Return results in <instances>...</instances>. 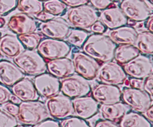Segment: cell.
Masks as SVG:
<instances>
[{
	"label": "cell",
	"mask_w": 153,
	"mask_h": 127,
	"mask_svg": "<svg viewBox=\"0 0 153 127\" xmlns=\"http://www.w3.org/2000/svg\"><path fill=\"white\" fill-rule=\"evenodd\" d=\"M88 37V33L82 29L70 30L67 35V41L76 47H82Z\"/></svg>",
	"instance_id": "obj_31"
},
{
	"label": "cell",
	"mask_w": 153,
	"mask_h": 127,
	"mask_svg": "<svg viewBox=\"0 0 153 127\" xmlns=\"http://www.w3.org/2000/svg\"><path fill=\"white\" fill-rule=\"evenodd\" d=\"M61 127H88L89 124L82 118L79 117H68L60 123Z\"/></svg>",
	"instance_id": "obj_32"
},
{
	"label": "cell",
	"mask_w": 153,
	"mask_h": 127,
	"mask_svg": "<svg viewBox=\"0 0 153 127\" xmlns=\"http://www.w3.org/2000/svg\"><path fill=\"white\" fill-rule=\"evenodd\" d=\"M98 19L96 9L88 4L71 7L67 12L68 23L79 29H89Z\"/></svg>",
	"instance_id": "obj_4"
},
{
	"label": "cell",
	"mask_w": 153,
	"mask_h": 127,
	"mask_svg": "<svg viewBox=\"0 0 153 127\" xmlns=\"http://www.w3.org/2000/svg\"><path fill=\"white\" fill-rule=\"evenodd\" d=\"M137 31L132 26L122 25L111 29L108 37L116 45H134L137 38Z\"/></svg>",
	"instance_id": "obj_23"
},
{
	"label": "cell",
	"mask_w": 153,
	"mask_h": 127,
	"mask_svg": "<svg viewBox=\"0 0 153 127\" xmlns=\"http://www.w3.org/2000/svg\"><path fill=\"white\" fill-rule=\"evenodd\" d=\"M37 49L44 59L50 61L67 57L71 51V46L62 40L46 38L40 40Z\"/></svg>",
	"instance_id": "obj_6"
},
{
	"label": "cell",
	"mask_w": 153,
	"mask_h": 127,
	"mask_svg": "<svg viewBox=\"0 0 153 127\" xmlns=\"http://www.w3.org/2000/svg\"><path fill=\"white\" fill-rule=\"evenodd\" d=\"M144 115L145 117L149 121L151 124H152L153 122V108H152V105L144 112Z\"/></svg>",
	"instance_id": "obj_45"
},
{
	"label": "cell",
	"mask_w": 153,
	"mask_h": 127,
	"mask_svg": "<svg viewBox=\"0 0 153 127\" xmlns=\"http://www.w3.org/2000/svg\"><path fill=\"white\" fill-rule=\"evenodd\" d=\"M0 37H1V33H0Z\"/></svg>",
	"instance_id": "obj_54"
},
{
	"label": "cell",
	"mask_w": 153,
	"mask_h": 127,
	"mask_svg": "<svg viewBox=\"0 0 153 127\" xmlns=\"http://www.w3.org/2000/svg\"><path fill=\"white\" fill-rule=\"evenodd\" d=\"M121 127H152L149 121L140 113L128 111L119 122Z\"/></svg>",
	"instance_id": "obj_26"
},
{
	"label": "cell",
	"mask_w": 153,
	"mask_h": 127,
	"mask_svg": "<svg viewBox=\"0 0 153 127\" xmlns=\"http://www.w3.org/2000/svg\"><path fill=\"white\" fill-rule=\"evenodd\" d=\"M95 127H118L119 124L109 120H100L94 124Z\"/></svg>",
	"instance_id": "obj_40"
},
{
	"label": "cell",
	"mask_w": 153,
	"mask_h": 127,
	"mask_svg": "<svg viewBox=\"0 0 153 127\" xmlns=\"http://www.w3.org/2000/svg\"><path fill=\"white\" fill-rule=\"evenodd\" d=\"M33 83L39 95L43 98L52 97L61 91V81L59 79L50 73H46V72L36 76Z\"/></svg>",
	"instance_id": "obj_12"
},
{
	"label": "cell",
	"mask_w": 153,
	"mask_h": 127,
	"mask_svg": "<svg viewBox=\"0 0 153 127\" xmlns=\"http://www.w3.org/2000/svg\"><path fill=\"white\" fill-rule=\"evenodd\" d=\"M97 76L102 83L114 85H123L127 79V74L123 67L112 61L105 62L100 66Z\"/></svg>",
	"instance_id": "obj_10"
},
{
	"label": "cell",
	"mask_w": 153,
	"mask_h": 127,
	"mask_svg": "<svg viewBox=\"0 0 153 127\" xmlns=\"http://www.w3.org/2000/svg\"><path fill=\"white\" fill-rule=\"evenodd\" d=\"M120 88L117 85L102 83L92 89L93 98L101 105H111L120 102Z\"/></svg>",
	"instance_id": "obj_14"
},
{
	"label": "cell",
	"mask_w": 153,
	"mask_h": 127,
	"mask_svg": "<svg viewBox=\"0 0 153 127\" xmlns=\"http://www.w3.org/2000/svg\"><path fill=\"white\" fill-rule=\"evenodd\" d=\"M100 109L102 117L104 119L115 123L120 122L123 117L130 110L125 103L120 102L111 105H102Z\"/></svg>",
	"instance_id": "obj_24"
},
{
	"label": "cell",
	"mask_w": 153,
	"mask_h": 127,
	"mask_svg": "<svg viewBox=\"0 0 153 127\" xmlns=\"http://www.w3.org/2000/svg\"><path fill=\"white\" fill-rule=\"evenodd\" d=\"M73 65L75 72L85 79L94 80L97 77L100 65L98 61L85 52H76L73 54Z\"/></svg>",
	"instance_id": "obj_8"
},
{
	"label": "cell",
	"mask_w": 153,
	"mask_h": 127,
	"mask_svg": "<svg viewBox=\"0 0 153 127\" xmlns=\"http://www.w3.org/2000/svg\"><path fill=\"white\" fill-rule=\"evenodd\" d=\"M129 81V87L137 89H143V79H136V78H131L128 79Z\"/></svg>",
	"instance_id": "obj_44"
},
{
	"label": "cell",
	"mask_w": 153,
	"mask_h": 127,
	"mask_svg": "<svg viewBox=\"0 0 153 127\" xmlns=\"http://www.w3.org/2000/svg\"><path fill=\"white\" fill-rule=\"evenodd\" d=\"M123 84L126 87H129V81H128V79H126Z\"/></svg>",
	"instance_id": "obj_51"
},
{
	"label": "cell",
	"mask_w": 153,
	"mask_h": 127,
	"mask_svg": "<svg viewBox=\"0 0 153 127\" xmlns=\"http://www.w3.org/2000/svg\"><path fill=\"white\" fill-rule=\"evenodd\" d=\"M17 4V0H0V16L13 10Z\"/></svg>",
	"instance_id": "obj_34"
},
{
	"label": "cell",
	"mask_w": 153,
	"mask_h": 127,
	"mask_svg": "<svg viewBox=\"0 0 153 127\" xmlns=\"http://www.w3.org/2000/svg\"><path fill=\"white\" fill-rule=\"evenodd\" d=\"M121 99L129 108L140 114L152 105V97L143 89L126 87L121 93Z\"/></svg>",
	"instance_id": "obj_5"
},
{
	"label": "cell",
	"mask_w": 153,
	"mask_h": 127,
	"mask_svg": "<svg viewBox=\"0 0 153 127\" xmlns=\"http://www.w3.org/2000/svg\"><path fill=\"white\" fill-rule=\"evenodd\" d=\"M123 70L130 77L143 79L153 73L152 60L146 55L139 54L124 64Z\"/></svg>",
	"instance_id": "obj_11"
},
{
	"label": "cell",
	"mask_w": 153,
	"mask_h": 127,
	"mask_svg": "<svg viewBox=\"0 0 153 127\" xmlns=\"http://www.w3.org/2000/svg\"><path fill=\"white\" fill-rule=\"evenodd\" d=\"M134 27H136L137 28L140 29V28H143L144 27V23L143 22H137L134 24Z\"/></svg>",
	"instance_id": "obj_49"
},
{
	"label": "cell",
	"mask_w": 153,
	"mask_h": 127,
	"mask_svg": "<svg viewBox=\"0 0 153 127\" xmlns=\"http://www.w3.org/2000/svg\"><path fill=\"white\" fill-rule=\"evenodd\" d=\"M62 2L67 5V7H76V6L82 5V4H88L89 0H61Z\"/></svg>",
	"instance_id": "obj_41"
},
{
	"label": "cell",
	"mask_w": 153,
	"mask_h": 127,
	"mask_svg": "<svg viewBox=\"0 0 153 127\" xmlns=\"http://www.w3.org/2000/svg\"><path fill=\"white\" fill-rule=\"evenodd\" d=\"M18 10L22 13L34 16L43 10V1L40 0H17Z\"/></svg>",
	"instance_id": "obj_28"
},
{
	"label": "cell",
	"mask_w": 153,
	"mask_h": 127,
	"mask_svg": "<svg viewBox=\"0 0 153 127\" xmlns=\"http://www.w3.org/2000/svg\"><path fill=\"white\" fill-rule=\"evenodd\" d=\"M12 93L21 101H31L39 99L34 83L28 78H22L12 86Z\"/></svg>",
	"instance_id": "obj_21"
},
{
	"label": "cell",
	"mask_w": 153,
	"mask_h": 127,
	"mask_svg": "<svg viewBox=\"0 0 153 127\" xmlns=\"http://www.w3.org/2000/svg\"><path fill=\"white\" fill-rule=\"evenodd\" d=\"M9 101H10L11 102L14 103V104H16V105H19V103L22 102L17 97H16V96H15L14 94H11V95H10V100H9Z\"/></svg>",
	"instance_id": "obj_48"
},
{
	"label": "cell",
	"mask_w": 153,
	"mask_h": 127,
	"mask_svg": "<svg viewBox=\"0 0 153 127\" xmlns=\"http://www.w3.org/2000/svg\"><path fill=\"white\" fill-rule=\"evenodd\" d=\"M18 122L25 126H33L49 117L46 104L39 100L22 101L16 115Z\"/></svg>",
	"instance_id": "obj_2"
},
{
	"label": "cell",
	"mask_w": 153,
	"mask_h": 127,
	"mask_svg": "<svg viewBox=\"0 0 153 127\" xmlns=\"http://www.w3.org/2000/svg\"><path fill=\"white\" fill-rule=\"evenodd\" d=\"M4 25H5V19L4 18L0 16V28H2Z\"/></svg>",
	"instance_id": "obj_50"
},
{
	"label": "cell",
	"mask_w": 153,
	"mask_h": 127,
	"mask_svg": "<svg viewBox=\"0 0 153 127\" xmlns=\"http://www.w3.org/2000/svg\"><path fill=\"white\" fill-rule=\"evenodd\" d=\"M11 94V91L7 88V86L0 83V105L8 102Z\"/></svg>",
	"instance_id": "obj_36"
},
{
	"label": "cell",
	"mask_w": 153,
	"mask_h": 127,
	"mask_svg": "<svg viewBox=\"0 0 153 127\" xmlns=\"http://www.w3.org/2000/svg\"><path fill=\"white\" fill-rule=\"evenodd\" d=\"M7 27L10 31L18 35L34 32L37 28L36 21L30 15L22 12L16 13L9 18Z\"/></svg>",
	"instance_id": "obj_16"
},
{
	"label": "cell",
	"mask_w": 153,
	"mask_h": 127,
	"mask_svg": "<svg viewBox=\"0 0 153 127\" xmlns=\"http://www.w3.org/2000/svg\"><path fill=\"white\" fill-rule=\"evenodd\" d=\"M140 52L134 45L123 44L116 46L114 59L120 65H124L139 55Z\"/></svg>",
	"instance_id": "obj_25"
},
{
	"label": "cell",
	"mask_w": 153,
	"mask_h": 127,
	"mask_svg": "<svg viewBox=\"0 0 153 127\" xmlns=\"http://www.w3.org/2000/svg\"><path fill=\"white\" fill-rule=\"evenodd\" d=\"M147 7L149 11L152 13L153 11V0H140Z\"/></svg>",
	"instance_id": "obj_47"
},
{
	"label": "cell",
	"mask_w": 153,
	"mask_h": 127,
	"mask_svg": "<svg viewBox=\"0 0 153 127\" xmlns=\"http://www.w3.org/2000/svg\"><path fill=\"white\" fill-rule=\"evenodd\" d=\"M18 126V120L13 115L5 111L0 110V127H14Z\"/></svg>",
	"instance_id": "obj_33"
},
{
	"label": "cell",
	"mask_w": 153,
	"mask_h": 127,
	"mask_svg": "<svg viewBox=\"0 0 153 127\" xmlns=\"http://www.w3.org/2000/svg\"><path fill=\"white\" fill-rule=\"evenodd\" d=\"M46 106L49 116L57 120H63L73 114L71 98L64 94H56L48 98Z\"/></svg>",
	"instance_id": "obj_9"
},
{
	"label": "cell",
	"mask_w": 153,
	"mask_h": 127,
	"mask_svg": "<svg viewBox=\"0 0 153 127\" xmlns=\"http://www.w3.org/2000/svg\"><path fill=\"white\" fill-rule=\"evenodd\" d=\"M18 38L22 43L24 47L28 49H35L42 40V36L39 33L34 31L28 34H19Z\"/></svg>",
	"instance_id": "obj_29"
},
{
	"label": "cell",
	"mask_w": 153,
	"mask_h": 127,
	"mask_svg": "<svg viewBox=\"0 0 153 127\" xmlns=\"http://www.w3.org/2000/svg\"><path fill=\"white\" fill-rule=\"evenodd\" d=\"M13 59V63L28 76H38L47 70L44 58L33 49H24Z\"/></svg>",
	"instance_id": "obj_3"
},
{
	"label": "cell",
	"mask_w": 153,
	"mask_h": 127,
	"mask_svg": "<svg viewBox=\"0 0 153 127\" xmlns=\"http://www.w3.org/2000/svg\"><path fill=\"white\" fill-rule=\"evenodd\" d=\"M91 29L93 32L97 33V34H103L105 31V26L100 21L97 20V22L93 24L91 27Z\"/></svg>",
	"instance_id": "obj_43"
},
{
	"label": "cell",
	"mask_w": 153,
	"mask_h": 127,
	"mask_svg": "<svg viewBox=\"0 0 153 127\" xmlns=\"http://www.w3.org/2000/svg\"><path fill=\"white\" fill-rule=\"evenodd\" d=\"M25 49V47L14 34H5L0 37V54L8 58H15Z\"/></svg>",
	"instance_id": "obj_22"
},
{
	"label": "cell",
	"mask_w": 153,
	"mask_h": 127,
	"mask_svg": "<svg viewBox=\"0 0 153 127\" xmlns=\"http://www.w3.org/2000/svg\"><path fill=\"white\" fill-rule=\"evenodd\" d=\"M34 17H35L36 19H38V20L42 21V22H45V21L49 20V19L54 18L55 17V16L52 14H51V13H49V12L43 10L42 11H40V13H37L36 15H34Z\"/></svg>",
	"instance_id": "obj_42"
},
{
	"label": "cell",
	"mask_w": 153,
	"mask_h": 127,
	"mask_svg": "<svg viewBox=\"0 0 153 127\" xmlns=\"http://www.w3.org/2000/svg\"><path fill=\"white\" fill-rule=\"evenodd\" d=\"M112 1H121L122 0H111Z\"/></svg>",
	"instance_id": "obj_52"
},
{
	"label": "cell",
	"mask_w": 153,
	"mask_h": 127,
	"mask_svg": "<svg viewBox=\"0 0 153 127\" xmlns=\"http://www.w3.org/2000/svg\"><path fill=\"white\" fill-rule=\"evenodd\" d=\"M152 73L149 75L147 77L143 79V90L146 91V93L149 94L152 97V88H153V79H152Z\"/></svg>",
	"instance_id": "obj_38"
},
{
	"label": "cell",
	"mask_w": 153,
	"mask_h": 127,
	"mask_svg": "<svg viewBox=\"0 0 153 127\" xmlns=\"http://www.w3.org/2000/svg\"><path fill=\"white\" fill-rule=\"evenodd\" d=\"M89 2L93 7L100 10H104L114 4V1L111 0H89Z\"/></svg>",
	"instance_id": "obj_35"
},
{
	"label": "cell",
	"mask_w": 153,
	"mask_h": 127,
	"mask_svg": "<svg viewBox=\"0 0 153 127\" xmlns=\"http://www.w3.org/2000/svg\"><path fill=\"white\" fill-rule=\"evenodd\" d=\"M146 22V28H147V31H150V32H153L152 29V22H153V17L152 15L151 14L149 17L147 18Z\"/></svg>",
	"instance_id": "obj_46"
},
{
	"label": "cell",
	"mask_w": 153,
	"mask_h": 127,
	"mask_svg": "<svg viewBox=\"0 0 153 127\" xmlns=\"http://www.w3.org/2000/svg\"><path fill=\"white\" fill-rule=\"evenodd\" d=\"M34 127H58L60 126V123L58 121L54 120L48 119L44 120L42 122L36 124L34 126Z\"/></svg>",
	"instance_id": "obj_39"
},
{
	"label": "cell",
	"mask_w": 153,
	"mask_h": 127,
	"mask_svg": "<svg viewBox=\"0 0 153 127\" xmlns=\"http://www.w3.org/2000/svg\"><path fill=\"white\" fill-rule=\"evenodd\" d=\"M99 18L100 22L110 29H114L128 23V19L120 7L114 4L102 10Z\"/></svg>",
	"instance_id": "obj_18"
},
{
	"label": "cell",
	"mask_w": 153,
	"mask_h": 127,
	"mask_svg": "<svg viewBox=\"0 0 153 127\" xmlns=\"http://www.w3.org/2000/svg\"><path fill=\"white\" fill-rule=\"evenodd\" d=\"M46 68L50 74L58 79H64L75 73L73 61L66 57L50 60L46 63Z\"/></svg>",
	"instance_id": "obj_20"
},
{
	"label": "cell",
	"mask_w": 153,
	"mask_h": 127,
	"mask_svg": "<svg viewBox=\"0 0 153 127\" xmlns=\"http://www.w3.org/2000/svg\"><path fill=\"white\" fill-rule=\"evenodd\" d=\"M40 31L48 38L64 40L70 31V25L61 18H52L40 24Z\"/></svg>",
	"instance_id": "obj_13"
},
{
	"label": "cell",
	"mask_w": 153,
	"mask_h": 127,
	"mask_svg": "<svg viewBox=\"0 0 153 127\" xmlns=\"http://www.w3.org/2000/svg\"><path fill=\"white\" fill-rule=\"evenodd\" d=\"M25 74L13 63L6 60L0 61V83L12 87L16 82L25 77Z\"/></svg>",
	"instance_id": "obj_19"
},
{
	"label": "cell",
	"mask_w": 153,
	"mask_h": 127,
	"mask_svg": "<svg viewBox=\"0 0 153 127\" xmlns=\"http://www.w3.org/2000/svg\"><path fill=\"white\" fill-rule=\"evenodd\" d=\"M72 100L73 114L84 120L90 119L99 111V103L93 97L84 96Z\"/></svg>",
	"instance_id": "obj_17"
},
{
	"label": "cell",
	"mask_w": 153,
	"mask_h": 127,
	"mask_svg": "<svg viewBox=\"0 0 153 127\" xmlns=\"http://www.w3.org/2000/svg\"><path fill=\"white\" fill-rule=\"evenodd\" d=\"M134 46L140 53L145 55H152L153 53V34L149 31L137 33Z\"/></svg>",
	"instance_id": "obj_27"
},
{
	"label": "cell",
	"mask_w": 153,
	"mask_h": 127,
	"mask_svg": "<svg viewBox=\"0 0 153 127\" xmlns=\"http://www.w3.org/2000/svg\"><path fill=\"white\" fill-rule=\"evenodd\" d=\"M120 7L127 19L134 22H143L152 14L140 0H122Z\"/></svg>",
	"instance_id": "obj_15"
},
{
	"label": "cell",
	"mask_w": 153,
	"mask_h": 127,
	"mask_svg": "<svg viewBox=\"0 0 153 127\" xmlns=\"http://www.w3.org/2000/svg\"><path fill=\"white\" fill-rule=\"evenodd\" d=\"M2 108L8 114L16 117L18 114V111H19V105L11 102L10 101H8L2 104Z\"/></svg>",
	"instance_id": "obj_37"
},
{
	"label": "cell",
	"mask_w": 153,
	"mask_h": 127,
	"mask_svg": "<svg viewBox=\"0 0 153 127\" xmlns=\"http://www.w3.org/2000/svg\"><path fill=\"white\" fill-rule=\"evenodd\" d=\"M116 46L108 36L97 33L88 37L82 45V50L98 62L105 63L114 59Z\"/></svg>",
	"instance_id": "obj_1"
},
{
	"label": "cell",
	"mask_w": 153,
	"mask_h": 127,
	"mask_svg": "<svg viewBox=\"0 0 153 127\" xmlns=\"http://www.w3.org/2000/svg\"><path fill=\"white\" fill-rule=\"evenodd\" d=\"M43 10L54 16L62 14L67 9V5L61 0H46L43 1Z\"/></svg>",
	"instance_id": "obj_30"
},
{
	"label": "cell",
	"mask_w": 153,
	"mask_h": 127,
	"mask_svg": "<svg viewBox=\"0 0 153 127\" xmlns=\"http://www.w3.org/2000/svg\"><path fill=\"white\" fill-rule=\"evenodd\" d=\"M40 1H46V0H40Z\"/></svg>",
	"instance_id": "obj_53"
},
{
	"label": "cell",
	"mask_w": 153,
	"mask_h": 127,
	"mask_svg": "<svg viewBox=\"0 0 153 127\" xmlns=\"http://www.w3.org/2000/svg\"><path fill=\"white\" fill-rule=\"evenodd\" d=\"M91 90V87L88 79L79 74L70 75L61 81L60 91L70 98L87 96Z\"/></svg>",
	"instance_id": "obj_7"
}]
</instances>
